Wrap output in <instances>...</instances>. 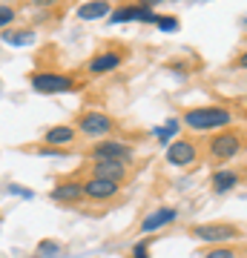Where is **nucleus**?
<instances>
[{
  "label": "nucleus",
  "instance_id": "28",
  "mask_svg": "<svg viewBox=\"0 0 247 258\" xmlns=\"http://www.w3.org/2000/svg\"><path fill=\"white\" fill-rule=\"evenodd\" d=\"M32 258H37V255H32Z\"/></svg>",
  "mask_w": 247,
  "mask_h": 258
},
{
  "label": "nucleus",
  "instance_id": "22",
  "mask_svg": "<svg viewBox=\"0 0 247 258\" xmlns=\"http://www.w3.org/2000/svg\"><path fill=\"white\" fill-rule=\"evenodd\" d=\"M15 18H18V9L9 6V3H0V32H3V29H9Z\"/></svg>",
  "mask_w": 247,
  "mask_h": 258
},
{
  "label": "nucleus",
  "instance_id": "5",
  "mask_svg": "<svg viewBox=\"0 0 247 258\" xmlns=\"http://www.w3.org/2000/svg\"><path fill=\"white\" fill-rule=\"evenodd\" d=\"M29 86H32L37 95H69V92H81L83 81L75 78V75H66V72L43 69V72H35L29 78Z\"/></svg>",
  "mask_w": 247,
  "mask_h": 258
},
{
  "label": "nucleus",
  "instance_id": "11",
  "mask_svg": "<svg viewBox=\"0 0 247 258\" xmlns=\"http://www.w3.org/2000/svg\"><path fill=\"white\" fill-rule=\"evenodd\" d=\"M49 198L55 204H64V207H75V204L83 201V186H81V178H64L58 181L52 189H49Z\"/></svg>",
  "mask_w": 247,
  "mask_h": 258
},
{
  "label": "nucleus",
  "instance_id": "8",
  "mask_svg": "<svg viewBox=\"0 0 247 258\" xmlns=\"http://www.w3.org/2000/svg\"><path fill=\"white\" fill-rule=\"evenodd\" d=\"M81 186H83V201H92V204L115 201L121 195V184L107 181V178H95V175L81 178Z\"/></svg>",
  "mask_w": 247,
  "mask_h": 258
},
{
  "label": "nucleus",
  "instance_id": "25",
  "mask_svg": "<svg viewBox=\"0 0 247 258\" xmlns=\"http://www.w3.org/2000/svg\"><path fill=\"white\" fill-rule=\"evenodd\" d=\"M35 152L40 158H66V149H52V147H43V144H40Z\"/></svg>",
  "mask_w": 247,
  "mask_h": 258
},
{
  "label": "nucleus",
  "instance_id": "4",
  "mask_svg": "<svg viewBox=\"0 0 247 258\" xmlns=\"http://www.w3.org/2000/svg\"><path fill=\"white\" fill-rule=\"evenodd\" d=\"M190 235L202 244H210V247H219V244H233V241L244 238V230L241 224L233 221H202V224H192Z\"/></svg>",
  "mask_w": 247,
  "mask_h": 258
},
{
  "label": "nucleus",
  "instance_id": "13",
  "mask_svg": "<svg viewBox=\"0 0 247 258\" xmlns=\"http://www.w3.org/2000/svg\"><path fill=\"white\" fill-rule=\"evenodd\" d=\"M86 175H95V178H107V181H115V184L124 186V181L129 178V166L121 164V161H92L89 164V172Z\"/></svg>",
  "mask_w": 247,
  "mask_h": 258
},
{
  "label": "nucleus",
  "instance_id": "23",
  "mask_svg": "<svg viewBox=\"0 0 247 258\" xmlns=\"http://www.w3.org/2000/svg\"><path fill=\"white\" fill-rule=\"evenodd\" d=\"M129 258H150V238H141L132 244V252H129Z\"/></svg>",
  "mask_w": 247,
  "mask_h": 258
},
{
  "label": "nucleus",
  "instance_id": "14",
  "mask_svg": "<svg viewBox=\"0 0 247 258\" xmlns=\"http://www.w3.org/2000/svg\"><path fill=\"white\" fill-rule=\"evenodd\" d=\"M78 141V132H75L72 123H55L43 132V147L52 149H69Z\"/></svg>",
  "mask_w": 247,
  "mask_h": 258
},
{
  "label": "nucleus",
  "instance_id": "18",
  "mask_svg": "<svg viewBox=\"0 0 247 258\" xmlns=\"http://www.w3.org/2000/svg\"><path fill=\"white\" fill-rule=\"evenodd\" d=\"M178 129H181V123H178V118H170L167 123H161V126L153 129V138L158 141V144H170V141H175V135H178Z\"/></svg>",
  "mask_w": 247,
  "mask_h": 258
},
{
  "label": "nucleus",
  "instance_id": "26",
  "mask_svg": "<svg viewBox=\"0 0 247 258\" xmlns=\"http://www.w3.org/2000/svg\"><path fill=\"white\" fill-rule=\"evenodd\" d=\"M26 3H32L35 9H58L64 0H26Z\"/></svg>",
  "mask_w": 247,
  "mask_h": 258
},
{
  "label": "nucleus",
  "instance_id": "29",
  "mask_svg": "<svg viewBox=\"0 0 247 258\" xmlns=\"http://www.w3.org/2000/svg\"><path fill=\"white\" fill-rule=\"evenodd\" d=\"M23 3H26V0H23Z\"/></svg>",
  "mask_w": 247,
  "mask_h": 258
},
{
  "label": "nucleus",
  "instance_id": "3",
  "mask_svg": "<svg viewBox=\"0 0 247 258\" xmlns=\"http://www.w3.org/2000/svg\"><path fill=\"white\" fill-rule=\"evenodd\" d=\"M118 129V120L112 118L110 112L104 109H83L75 120V132L78 138H86V141H104V138H112V132Z\"/></svg>",
  "mask_w": 247,
  "mask_h": 258
},
{
  "label": "nucleus",
  "instance_id": "24",
  "mask_svg": "<svg viewBox=\"0 0 247 258\" xmlns=\"http://www.w3.org/2000/svg\"><path fill=\"white\" fill-rule=\"evenodd\" d=\"M6 195H18V198H23V201H32V198H35L32 189H26V186H20V184H9L6 186Z\"/></svg>",
  "mask_w": 247,
  "mask_h": 258
},
{
  "label": "nucleus",
  "instance_id": "2",
  "mask_svg": "<svg viewBox=\"0 0 247 258\" xmlns=\"http://www.w3.org/2000/svg\"><path fill=\"white\" fill-rule=\"evenodd\" d=\"M204 152L210 161L216 164H230L236 161L241 152H244V129L241 126H227V129H219L213 132L207 144H204Z\"/></svg>",
  "mask_w": 247,
  "mask_h": 258
},
{
  "label": "nucleus",
  "instance_id": "27",
  "mask_svg": "<svg viewBox=\"0 0 247 258\" xmlns=\"http://www.w3.org/2000/svg\"><path fill=\"white\" fill-rule=\"evenodd\" d=\"M138 6H144V9H150V12H156L161 3H167V0H135Z\"/></svg>",
  "mask_w": 247,
  "mask_h": 258
},
{
  "label": "nucleus",
  "instance_id": "12",
  "mask_svg": "<svg viewBox=\"0 0 247 258\" xmlns=\"http://www.w3.org/2000/svg\"><path fill=\"white\" fill-rule=\"evenodd\" d=\"M153 20H156V12L144 9L138 3H124V6L110 12L107 23H153Z\"/></svg>",
  "mask_w": 247,
  "mask_h": 258
},
{
  "label": "nucleus",
  "instance_id": "7",
  "mask_svg": "<svg viewBox=\"0 0 247 258\" xmlns=\"http://www.w3.org/2000/svg\"><path fill=\"white\" fill-rule=\"evenodd\" d=\"M202 158V147H199V141L192 138H175L167 144V152H164V161L175 169H190L195 161Z\"/></svg>",
  "mask_w": 247,
  "mask_h": 258
},
{
  "label": "nucleus",
  "instance_id": "6",
  "mask_svg": "<svg viewBox=\"0 0 247 258\" xmlns=\"http://www.w3.org/2000/svg\"><path fill=\"white\" fill-rule=\"evenodd\" d=\"M89 161H121V164H132L135 161V147L124 138H104L92 141V147L86 149Z\"/></svg>",
  "mask_w": 247,
  "mask_h": 258
},
{
  "label": "nucleus",
  "instance_id": "17",
  "mask_svg": "<svg viewBox=\"0 0 247 258\" xmlns=\"http://www.w3.org/2000/svg\"><path fill=\"white\" fill-rule=\"evenodd\" d=\"M35 32L32 29H3V43H9L12 49H23L35 43Z\"/></svg>",
  "mask_w": 247,
  "mask_h": 258
},
{
  "label": "nucleus",
  "instance_id": "21",
  "mask_svg": "<svg viewBox=\"0 0 247 258\" xmlns=\"http://www.w3.org/2000/svg\"><path fill=\"white\" fill-rule=\"evenodd\" d=\"M202 258H238V249L233 244H219V247H210Z\"/></svg>",
  "mask_w": 247,
  "mask_h": 258
},
{
  "label": "nucleus",
  "instance_id": "15",
  "mask_svg": "<svg viewBox=\"0 0 247 258\" xmlns=\"http://www.w3.org/2000/svg\"><path fill=\"white\" fill-rule=\"evenodd\" d=\"M241 169H233V166H224V169H216L210 175V189L213 195H227L233 192L238 184H241Z\"/></svg>",
  "mask_w": 247,
  "mask_h": 258
},
{
  "label": "nucleus",
  "instance_id": "19",
  "mask_svg": "<svg viewBox=\"0 0 247 258\" xmlns=\"http://www.w3.org/2000/svg\"><path fill=\"white\" fill-rule=\"evenodd\" d=\"M35 255H37V258H55V255H61V241H52V238L37 241Z\"/></svg>",
  "mask_w": 247,
  "mask_h": 258
},
{
  "label": "nucleus",
  "instance_id": "1",
  "mask_svg": "<svg viewBox=\"0 0 247 258\" xmlns=\"http://www.w3.org/2000/svg\"><path fill=\"white\" fill-rule=\"evenodd\" d=\"M181 126H187L190 132H219L236 123V112L221 103H207V106H192V109L181 112Z\"/></svg>",
  "mask_w": 247,
  "mask_h": 258
},
{
  "label": "nucleus",
  "instance_id": "16",
  "mask_svg": "<svg viewBox=\"0 0 247 258\" xmlns=\"http://www.w3.org/2000/svg\"><path fill=\"white\" fill-rule=\"evenodd\" d=\"M112 12V0H86V3H81L78 6V20H86V23H92V20H107Z\"/></svg>",
  "mask_w": 247,
  "mask_h": 258
},
{
  "label": "nucleus",
  "instance_id": "20",
  "mask_svg": "<svg viewBox=\"0 0 247 258\" xmlns=\"http://www.w3.org/2000/svg\"><path fill=\"white\" fill-rule=\"evenodd\" d=\"M156 29H161V32H167V35H173V32H178L181 29V23H178V18L175 15H156Z\"/></svg>",
  "mask_w": 247,
  "mask_h": 258
},
{
  "label": "nucleus",
  "instance_id": "10",
  "mask_svg": "<svg viewBox=\"0 0 247 258\" xmlns=\"http://www.w3.org/2000/svg\"><path fill=\"white\" fill-rule=\"evenodd\" d=\"M175 221H178V210H175V207H158V210H153L150 215L141 218L138 232H141L144 238H150V235L161 232L164 227H170V224H175Z\"/></svg>",
  "mask_w": 247,
  "mask_h": 258
},
{
  "label": "nucleus",
  "instance_id": "9",
  "mask_svg": "<svg viewBox=\"0 0 247 258\" xmlns=\"http://www.w3.org/2000/svg\"><path fill=\"white\" fill-rule=\"evenodd\" d=\"M121 66H124V52H121V49H104L98 55H92L83 69H86V75H92V78H101V75H110V72H115V69H121Z\"/></svg>",
  "mask_w": 247,
  "mask_h": 258
}]
</instances>
